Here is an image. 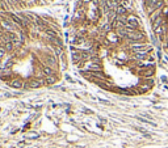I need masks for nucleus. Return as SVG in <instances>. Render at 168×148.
<instances>
[{
    "instance_id": "obj_1",
    "label": "nucleus",
    "mask_w": 168,
    "mask_h": 148,
    "mask_svg": "<svg viewBox=\"0 0 168 148\" xmlns=\"http://www.w3.org/2000/svg\"><path fill=\"white\" fill-rule=\"evenodd\" d=\"M42 84H45L43 79H36V80H30L28 84L25 85V88H29V89H34V88H38Z\"/></svg>"
},
{
    "instance_id": "obj_2",
    "label": "nucleus",
    "mask_w": 168,
    "mask_h": 148,
    "mask_svg": "<svg viewBox=\"0 0 168 148\" xmlns=\"http://www.w3.org/2000/svg\"><path fill=\"white\" fill-rule=\"evenodd\" d=\"M154 73H155V70L154 68H147V70H141L139 71V75L144 79H151L154 76Z\"/></svg>"
},
{
    "instance_id": "obj_3",
    "label": "nucleus",
    "mask_w": 168,
    "mask_h": 148,
    "mask_svg": "<svg viewBox=\"0 0 168 148\" xmlns=\"http://www.w3.org/2000/svg\"><path fill=\"white\" fill-rule=\"evenodd\" d=\"M9 85H11L12 88H16V89H21L24 85V81L21 80V79H13V80L9 81Z\"/></svg>"
},
{
    "instance_id": "obj_4",
    "label": "nucleus",
    "mask_w": 168,
    "mask_h": 148,
    "mask_svg": "<svg viewBox=\"0 0 168 148\" xmlns=\"http://www.w3.org/2000/svg\"><path fill=\"white\" fill-rule=\"evenodd\" d=\"M85 71H89V72H99L101 71V64H97V63H88L87 64V70Z\"/></svg>"
},
{
    "instance_id": "obj_5",
    "label": "nucleus",
    "mask_w": 168,
    "mask_h": 148,
    "mask_svg": "<svg viewBox=\"0 0 168 148\" xmlns=\"http://www.w3.org/2000/svg\"><path fill=\"white\" fill-rule=\"evenodd\" d=\"M0 22H1V25L4 29H7L8 31H12V30H15V26H13L12 22H8L7 20H4L3 17H0Z\"/></svg>"
},
{
    "instance_id": "obj_6",
    "label": "nucleus",
    "mask_w": 168,
    "mask_h": 148,
    "mask_svg": "<svg viewBox=\"0 0 168 148\" xmlns=\"http://www.w3.org/2000/svg\"><path fill=\"white\" fill-rule=\"evenodd\" d=\"M147 57H148L147 51H137V53H134V58L137 59V60H144V59H147Z\"/></svg>"
},
{
    "instance_id": "obj_7",
    "label": "nucleus",
    "mask_w": 168,
    "mask_h": 148,
    "mask_svg": "<svg viewBox=\"0 0 168 148\" xmlns=\"http://www.w3.org/2000/svg\"><path fill=\"white\" fill-rule=\"evenodd\" d=\"M9 17L12 18V21L15 22V24L20 25V26H24V24H22V20L20 18V16H17V15H13V13H11V15H9Z\"/></svg>"
},
{
    "instance_id": "obj_8",
    "label": "nucleus",
    "mask_w": 168,
    "mask_h": 148,
    "mask_svg": "<svg viewBox=\"0 0 168 148\" xmlns=\"http://www.w3.org/2000/svg\"><path fill=\"white\" fill-rule=\"evenodd\" d=\"M116 13H117V16H126L127 15V9H126L125 7H122V5H118Z\"/></svg>"
},
{
    "instance_id": "obj_9",
    "label": "nucleus",
    "mask_w": 168,
    "mask_h": 148,
    "mask_svg": "<svg viewBox=\"0 0 168 148\" xmlns=\"http://www.w3.org/2000/svg\"><path fill=\"white\" fill-rule=\"evenodd\" d=\"M26 139H38V132H34V131H30V132H28L26 134Z\"/></svg>"
},
{
    "instance_id": "obj_10",
    "label": "nucleus",
    "mask_w": 168,
    "mask_h": 148,
    "mask_svg": "<svg viewBox=\"0 0 168 148\" xmlns=\"http://www.w3.org/2000/svg\"><path fill=\"white\" fill-rule=\"evenodd\" d=\"M42 71H43V73L46 76H53V68L51 67H43Z\"/></svg>"
},
{
    "instance_id": "obj_11",
    "label": "nucleus",
    "mask_w": 168,
    "mask_h": 148,
    "mask_svg": "<svg viewBox=\"0 0 168 148\" xmlns=\"http://www.w3.org/2000/svg\"><path fill=\"white\" fill-rule=\"evenodd\" d=\"M45 83H46V84H49V85L54 84V83H55V77H54V76H46Z\"/></svg>"
},
{
    "instance_id": "obj_12",
    "label": "nucleus",
    "mask_w": 168,
    "mask_h": 148,
    "mask_svg": "<svg viewBox=\"0 0 168 148\" xmlns=\"http://www.w3.org/2000/svg\"><path fill=\"white\" fill-rule=\"evenodd\" d=\"M4 49H5L7 51H12V50L15 49V46H13L12 42H5V45H4Z\"/></svg>"
},
{
    "instance_id": "obj_13",
    "label": "nucleus",
    "mask_w": 168,
    "mask_h": 148,
    "mask_svg": "<svg viewBox=\"0 0 168 148\" xmlns=\"http://www.w3.org/2000/svg\"><path fill=\"white\" fill-rule=\"evenodd\" d=\"M137 118H138V121H141V122H143V123H147V124H152V126H156V123H154L152 121L144 119V118H142V117H137Z\"/></svg>"
},
{
    "instance_id": "obj_14",
    "label": "nucleus",
    "mask_w": 168,
    "mask_h": 148,
    "mask_svg": "<svg viewBox=\"0 0 168 148\" xmlns=\"http://www.w3.org/2000/svg\"><path fill=\"white\" fill-rule=\"evenodd\" d=\"M45 31H46V34H49V35L51 37V38H54V37H57V31H55V30H51V29H46Z\"/></svg>"
},
{
    "instance_id": "obj_15",
    "label": "nucleus",
    "mask_w": 168,
    "mask_h": 148,
    "mask_svg": "<svg viewBox=\"0 0 168 148\" xmlns=\"http://www.w3.org/2000/svg\"><path fill=\"white\" fill-rule=\"evenodd\" d=\"M51 42H54V43H57L58 45V47H63V43L60 42V41L57 38V37H54V38H51Z\"/></svg>"
},
{
    "instance_id": "obj_16",
    "label": "nucleus",
    "mask_w": 168,
    "mask_h": 148,
    "mask_svg": "<svg viewBox=\"0 0 168 148\" xmlns=\"http://www.w3.org/2000/svg\"><path fill=\"white\" fill-rule=\"evenodd\" d=\"M108 39H109V41H112V42H117V41H118L117 37H114V34H112V33H109V34H108Z\"/></svg>"
},
{
    "instance_id": "obj_17",
    "label": "nucleus",
    "mask_w": 168,
    "mask_h": 148,
    "mask_svg": "<svg viewBox=\"0 0 168 148\" xmlns=\"http://www.w3.org/2000/svg\"><path fill=\"white\" fill-rule=\"evenodd\" d=\"M5 53H7L5 49H4V47H0V59H1L4 55H5Z\"/></svg>"
},
{
    "instance_id": "obj_18",
    "label": "nucleus",
    "mask_w": 168,
    "mask_h": 148,
    "mask_svg": "<svg viewBox=\"0 0 168 148\" xmlns=\"http://www.w3.org/2000/svg\"><path fill=\"white\" fill-rule=\"evenodd\" d=\"M49 62H50L51 64H55V63H57V60H55L54 57H49Z\"/></svg>"
},
{
    "instance_id": "obj_19",
    "label": "nucleus",
    "mask_w": 168,
    "mask_h": 148,
    "mask_svg": "<svg viewBox=\"0 0 168 148\" xmlns=\"http://www.w3.org/2000/svg\"><path fill=\"white\" fill-rule=\"evenodd\" d=\"M66 79H67V80H68V81H71V83H74V80H72V79H71V77H70L68 75H66Z\"/></svg>"
},
{
    "instance_id": "obj_20",
    "label": "nucleus",
    "mask_w": 168,
    "mask_h": 148,
    "mask_svg": "<svg viewBox=\"0 0 168 148\" xmlns=\"http://www.w3.org/2000/svg\"><path fill=\"white\" fill-rule=\"evenodd\" d=\"M84 112L88 113V114H92V112H91V110H88V109H84Z\"/></svg>"
},
{
    "instance_id": "obj_21",
    "label": "nucleus",
    "mask_w": 168,
    "mask_h": 148,
    "mask_svg": "<svg viewBox=\"0 0 168 148\" xmlns=\"http://www.w3.org/2000/svg\"><path fill=\"white\" fill-rule=\"evenodd\" d=\"M84 3H89V1H92V0H83Z\"/></svg>"
},
{
    "instance_id": "obj_22",
    "label": "nucleus",
    "mask_w": 168,
    "mask_h": 148,
    "mask_svg": "<svg viewBox=\"0 0 168 148\" xmlns=\"http://www.w3.org/2000/svg\"><path fill=\"white\" fill-rule=\"evenodd\" d=\"M0 3H1V0H0Z\"/></svg>"
}]
</instances>
